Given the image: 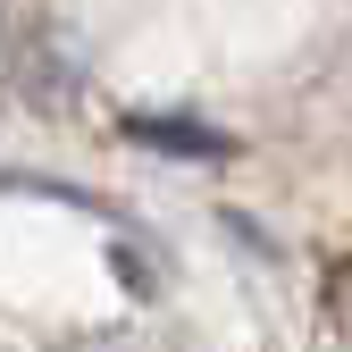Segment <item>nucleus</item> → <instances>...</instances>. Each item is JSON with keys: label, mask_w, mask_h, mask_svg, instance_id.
I'll return each instance as SVG.
<instances>
[{"label": "nucleus", "mask_w": 352, "mask_h": 352, "mask_svg": "<svg viewBox=\"0 0 352 352\" xmlns=\"http://www.w3.org/2000/svg\"><path fill=\"white\" fill-rule=\"evenodd\" d=\"M135 135L143 143H168V151H218V135H193V126H151V118H135Z\"/></svg>", "instance_id": "1"}, {"label": "nucleus", "mask_w": 352, "mask_h": 352, "mask_svg": "<svg viewBox=\"0 0 352 352\" xmlns=\"http://www.w3.org/2000/svg\"><path fill=\"white\" fill-rule=\"evenodd\" d=\"M336 311H344V327H352V269L336 277Z\"/></svg>", "instance_id": "2"}]
</instances>
